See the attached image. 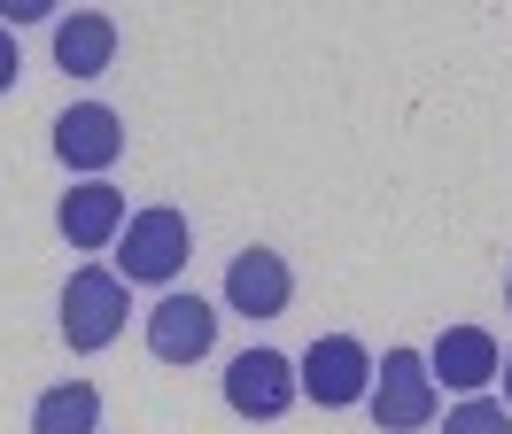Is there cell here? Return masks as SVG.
<instances>
[{
  "label": "cell",
  "instance_id": "6da1fadb",
  "mask_svg": "<svg viewBox=\"0 0 512 434\" xmlns=\"http://www.w3.org/2000/svg\"><path fill=\"white\" fill-rule=\"evenodd\" d=\"M125 334V279L101 272V264H78L63 287V341L70 349H109Z\"/></svg>",
  "mask_w": 512,
  "mask_h": 434
},
{
  "label": "cell",
  "instance_id": "7a4b0ae2",
  "mask_svg": "<svg viewBox=\"0 0 512 434\" xmlns=\"http://www.w3.org/2000/svg\"><path fill=\"white\" fill-rule=\"evenodd\" d=\"M365 403H373V427L419 434L427 419H435V372H427V357H419V349H388L381 380L365 388Z\"/></svg>",
  "mask_w": 512,
  "mask_h": 434
},
{
  "label": "cell",
  "instance_id": "3957f363",
  "mask_svg": "<svg viewBox=\"0 0 512 434\" xmlns=\"http://www.w3.org/2000/svg\"><path fill=\"white\" fill-rule=\"evenodd\" d=\"M179 264H187V217H179V210L125 217V233H117V279L163 287V279H179Z\"/></svg>",
  "mask_w": 512,
  "mask_h": 434
},
{
  "label": "cell",
  "instance_id": "277c9868",
  "mask_svg": "<svg viewBox=\"0 0 512 434\" xmlns=\"http://www.w3.org/2000/svg\"><path fill=\"white\" fill-rule=\"evenodd\" d=\"M295 380H303L311 403L350 411V403H365V388H373V357H365L357 334H326V341H311V357L295 365Z\"/></svg>",
  "mask_w": 512,
  "mask_h": 434
},
{
  "label": "cell",
  "instance_id": "5b68a950",
  "mask_svg": "<svg viewBox=\"0 0 512 434\" xmlns=\"http://www.w3.org/2000/svg\"><path fill=\"white\" fill-rule=\"evenodd\" d=\"M303 396V380L280 349H241L233 365H225V403L241 411V419H280L288 403Z\"/></svg>",
  "mask_w": 512,
  "mask_h": 434
},
{
  "label": "cell",
  "instance_id": "8992f818",
  "mask_svg": "<svg viewBox=\"0 0 512 434\" xmlns=\"http://www.w3.org/2000/svg\"><path fill=\"white\" fill-rule=\"evenodd\" d=\"M210 341H218V310L202 303V295H163V303L148 310V349H156L163 365L210 357Z\"/></svg>",
  "mask_w": 512,
  "mask_h": 434
},
{
  "label": "cell",
  "instance_id": "52a82bcc",
  "mask_svg": "<svg viewBox=\"0 0 512 434\" xmlns=\"http://www.w3.org/2000/svg\"><path fill=\"white\" fill-rule=\"evenodd\" d=\"M497 334L489 326H443L435 334V349H427V372L443 380V388H458V396H481L489 380H497Z\"/></svg>",
  "mask_w": 512,
  "mask_h": 434
},
{
  "label": "cell",
  "instance_id": "ba28073f",
  "mask_svg": "<svg viewBox=\"0 0 512 434\" xmlns=\"http://www.w3.org/2000/svg\"><path fill=\"white\" fill-rule=\"evenodd\" d=\"M288 295H295L288 256H272V248H241V256H233V272H225V303L241 310V318H280Z\"/></svg>",
  "mask_w": 512,
  "mask_h": 434
},
{
  "label": "cell",
  "instance_id": "9c48e42d",
  "mask_svg": "<svg viewBox=\"0 0 512 434\" xmlns=\"http://www.w3.org/2000/svg\"><path fill=\"white\" fill-rule=\"evenodd\" d=\"M55 155H63V171H109V163L125 155V124H117V109H101V101L63 109V124H55Z\"/></svg>",
  "mask_w": 512,
  "mask_h": 434
},
{
  "label": "cell",
  "instance_id": "30bf717a",
  "mask_svg": "<svg viewBox=\"0 0 512 434\" xmlns=\"http://www.w3.org/2000/svg\"><path fill=\"white\" fill-rule=\"evenodd\" d=\"M125 194L109 179H86V186H70L63 194V210H55V225H63V241L70 248H109L117 233H125Z\"/></svg>",
  "mask_w": 512,
  "mask_h": 434
},
{
  "label": "cell",
  "instance_id": "8fae6325",
  "mask_svg": "<svg viewBox=\"0 0 512 434\" xmlns=\"http://www.w3.org/2000/svg\"><path fill=\"white\" fill-rule=\"evenodd\" d=\"M109 62H117V24H109L101 8H78V16L55 24V70H70V78H101Z\"/></svg>",
  "mask_w": 512,
  "mask_h": 434
},
{
  "label": "cell",
  "instance_id": "7c38bea8",
  "mask_svg": "<svg viewBox=\"0 0 512 434\" xmlns=\"http://www.w3.org/2000/svg\"><path fill=\"white\" fill-rule=\"evenodd\" d=\"M101 427V388L94 380H55L32 403V434H94Z\"/></svg>",
  "mask_w": 512,
  "mask_h": 434
},
{
  "label": "cell",
  "instance_id": "4fadbf2b",
  "mask_svg": "<svg viewBox=\"0 0 512 434\" xmlns=\"http://www.w3.org/2000/svg\"><path fill=\"white\" fill-rule=\"evenodd\" d=\"M443 434H512V411H505V403H489V396H466L443 419Z\"/></svg>",
  "mask_w": 512,
  "mask_h": 434
},
{
  "label": "cell",
  "instance_id": "5bb4252c",
  "mask_svg": "<svg viewBox=\"0 0 512 434\" xmlns=\"http://www.w3.org/2000/svg\"><path fill=\"white\" fill-rule=\"evenodd\" d=\"M47 8H55V0H8V16H0V24H39Z\"/></svg>",
  "mask_w": 512,
  "mask_h": 434
},
{
  "label": "cell",
  "instance_id": "9a60e30c",
  "mask_svg": "<svg viewBox=\"0 0 512 434\" xmlns=\"http://www.w3.org/2000/svg\"><path fill=\"white\" fill-rule=\"evenodd\" d=\"M16 70H24V62H16V39H8V24H0V93L16 86Z\"/></svg>",
  "mask_w": 512,
  "mask_h": 434
},
{
  "label": "cell",
  "instance_id": "2e32d148",
  "mask_svg": "<svg viewBox=\"0 0 512 434\" xmlns=\"http://www.w3.org/2000/svg\"><path fill=\"white\" fill-rule=\"evenodd\" d=\"M497 380H505V411H512V357H505V365H497Z\"/></svg>",
  "mask_w": 512,
  "mask_h": 434
},
{
  "label": "cell",
  "instance_id": "e0dca14e",
  "mask_svg": "<svg viewBox=\"0 0 512 434\" xmlns=\"http://www.w3.org/2000/svg\"><path fill=\"white\" fill-rule=\"evenodd\" d=\"M505 295H512V287H505Z\"/></svg>",
  "mask_w": 512,
  "mask_h": 434
}]
</instances>
